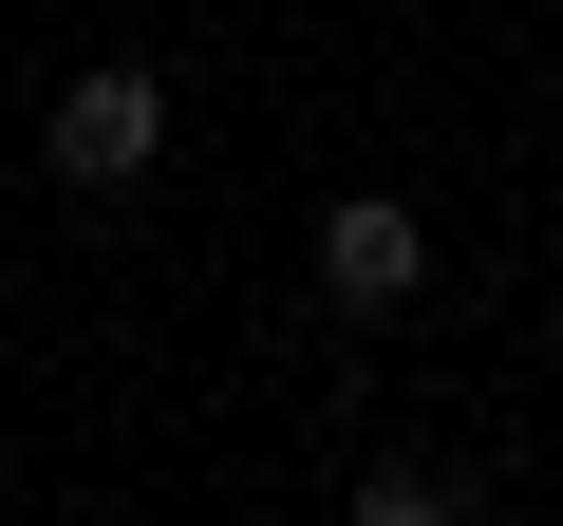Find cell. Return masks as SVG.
<instances>
[{
  "label": "cell",
  "instance_id": "obj_1",
  "mask_svg": "<svg viewBox=\"0 0 563 526\" xmlns=\"http://www.w3.org/2000/svg\"><path fill=\"white\" fill-rule=\"evenodd\" d=\"M38 151H57V188H132L151 151H169V76H132V57H95L57 113H38Z\"/></svg>",
  "mask_w": 563,
  "mask_h": 526
},
{
  "label": "cell",
  "instance_id": "obj_2",
  "mask_svg": "<svg viewBox=\"0 0 563 526\" xmlns=\"http://www.w3.org/2000/svg\"><path fill=\"white\" fill-rule=\"evenodd\" d=\"M413 283H432V226H413L395 188H339V207H320V302H339V320H395Z\"/></svg>",
  "mask_w": 563,
  "mask_h": 526
},
{
  "label": "cell",
  "instance_id": "obj_3",
  "mask_svg": "<svg viewBox=\"0 0 563 526\" xmlns=\"http://www.w3.org/2000/svg\"><path fill=\"white\" fill-rule=\"evenodd\" d=\"M357 526H451V470H413V451H376V470H357Z\"/></svg>",
  "mask_w": 563,
  "mask_h": 526
}]
</instances>
